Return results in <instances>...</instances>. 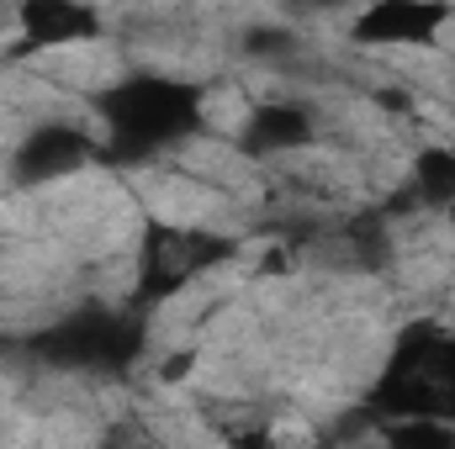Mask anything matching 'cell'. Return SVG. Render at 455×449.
Masks as SVG:
<instances>
[{"label":"cell","mask_w":455,"mask_h":449,"mask_svg":"<svg viewBox=\"0 0 455 449\" xmlns=\"http://www.w3.org/2000/svg\"><path fill=\"white\" fill-rule=\"evenodd\" d=\"M371 407L376 413H429V418H451L455 423V334L440 323H419L397 338L392 359L381 365L376 386H371Z\"/></svg>","instance_id":"7a4b0ae2"},{"label":"cell","mask_w":455,"mask_h":449,"mask_svg":"<svg viewBox=\"0 0 455 449\" xmlns=\"http://www.w3.org/2000/svg\"><path fill=\"white\" fill-rule=\"evenodd\" d=\"M318 138V112L307 101H265L243 116L238 148L249 159H275V154H297Z\"/></svg>","instance_id":"ba28073f"},{"label":"cell","mask_w":455,"mask_h":449,"mask_svg":"<svg viewBox=\"0 0 455 449\" xmlns=\"http://www.w3.org/2000/svg\"><path fill=\"white\" fill-rule=\"evenodd\" d=\"M16 37L32 53H64L101 37V11L91 0H11Z\"/></svg>","instance_id":"52a82bcc"},{"label":"cell","mask_w":455,"mask_h":449,"mask_svg":"<svg viewBox=\"0 0 455 449\" xmlns=\"http://www.w3.org/2000/svg\"><path fill=\"white\" fill-rule=\"evenodd\" d=\"M138 343H143V328L107 312V307L75 312V318L53 323L37 338V349L64 370H116V365H127L138 354Z\"/></svg>","instance_id":"3957f363"},{"label":"cell","mask_w":455,"mask_h":449,"mask_svg":"<svg viewBox=\"0 0 455 449\" xmlns=\"http://www.w3.org/2000/svg\"><path fill=\"white\" fill-rule=\"evenodd\" d=\"M445 223H451V232H455V201H451V207H445Z\"/></svg>","instance_id":"8fae6325"},{"label":"cell","mask_w":455,"mask_h":449,"mask_svg":"<svg viewBox=\"0 0 455 449\" xmlns=\"http://www.w3.org/2000/svg\"><path fill=\"white\" fill-rule=\"evenodd\" d=\"M96 116H101V148L138 164L191 143L207 127V96L191 80L127 75L96 96Z\"/></svg>","instance_id":"6da1fadb"},{"label":"cell","mask_w":455,"mask_h":449,"mask_svg":"<svg viewBox=\"0 0 455 449\" xmlns=\"http://www.w3.org/2000/svg\"><path fill=\"white\" fill-rule=\"evenodd\" d=\"M223 259H233V238L202 227H154L143 238V296H170Z\"/></svg>","instance_id":"277c9868"},{"label":"cell","mask_w":455,"mask_h":449,"mask_svg":"<svg viewBox=\"0 0 455 449\" xmlns=\"http://www.w3.org/2000/svg\"><path fill=\"white\" fill-rule=\"evenodd\" d=\"M96 159V138L80 132L75 122H37L16 154H11V175L21 185H53V180H69L80 175L85 164Z\"/></svg>","instance_id":"8992f818"},{"label":"cell","mask_w":455,"mask_h":449,"mask_svg":"<svg viewBox=\"0 0 455 449\" xmlns=\"http://www.w3.org/2000/svg\"><path fill=\"white\" fill-rule=\"evenodd\" d=\"M297 48H302V43H297V32H291V27H254V32H249V53H254V59L286 64Z\"/></svg>","instance_id":"30bf717a"},{"label":"cell","mask_w":455,"mask_h":449,"mask_svg":"<svg viewBox=\"0 0 455 449\" xmlns=\"http://www.w3.org/2000/svg\"><path fill=\"white\" fill-rule=\"evenodd\" d=\"M408 196H413V201H424V207H435V212H445V207H451V201H455V148L435 143V148H424V154L413 159Z\"/></svg>","instance_id":"9c48e42d"},{"label":"cell","mask_w":455,"mask_h":449,"mask_svg":"<svg viewBox=\"0 0 455 449\" xmlns=\"http://www.w3.org/2000/svg\"><path fill=\"white\" fill-rule=\"evenodd\" d=\"M451 27V0H365L349 16V43L355 48H429Z\"/></svg>","instance_id":"5b68a950"}]
</instances>
